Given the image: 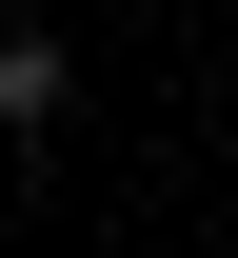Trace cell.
I'll return each mask as SVG.
<instances>
[{"mask_svg": "<svg viewBox=\"0 0 238 258\" xmlns=\"http://www.w3.org/2000/svg\"><path fill=\"white\" fill-rule=\"evenodd\" d=\"M80 119V60H60V20H0V139H60Z\"/></svg>", "mask_w": 238, "mask_h": 258, "instance_id": "cell-1", "label": "cell"}]
</instances>
